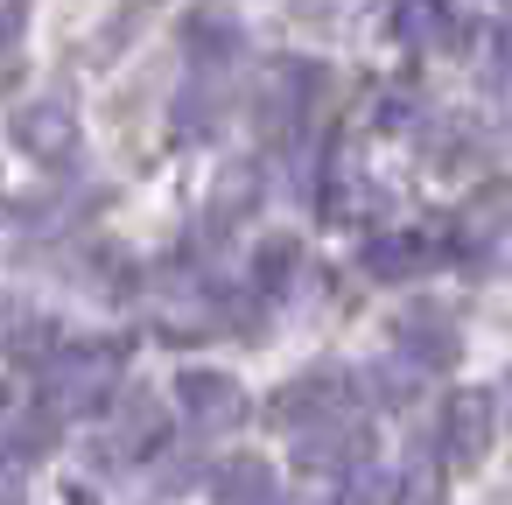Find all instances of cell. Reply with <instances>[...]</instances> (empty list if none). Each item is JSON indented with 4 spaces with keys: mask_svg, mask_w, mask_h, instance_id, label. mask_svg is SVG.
Listing matches in <instances>:
<instances>
[{
    "mask_svg": "<svg viewBox=\"0 0 512 505\" xmlns=\"http://www.w3.org/2000/svg\"><path fill=\"white\" fill-rule=\"evenodd\" d=\"M491 92H498V113H505V127H512V64L491 78Z\"/></svg>",
    "mask_w": 512,
    "mask_h": 505,
    "instance_id": "obj_15",
    "label": "cell"
},
{
    "mask_svg": "<svg viewBox=\"0 0 512 505\" xmlns=\"http://www.w3.org/2000/svg\"><path fill=\"white\" fill-rule=\"evenodd\" d=\"M169 414H176V407H162L155 393H134V400L120 407V428H113V449H120V456H148V449L162 442V428H169Z\"/></svg>",
    "mask_w": 512,
    "mask_h": 505,
    "instance_id": "obj_8",
    "label": "cell"
},
{
    "mask_svg": "<svg viewBox=\"0 0 512 505\" xmlns=\"http://www.w3.org/2000/svg\"><path fill=\"white\" fill-rule=\"evenodd\" d=\"M169 400H176V414H183L190 428H204V435H218V428H232V421L246 414V393H239V379H232V372H211V365H190V372H176Z\"/></svg>",
    "mask_w": 512,
    "mask_h": 505,
    "instance_id": "obj_3",
    "label": "cell"
},
{
    "mask_svg": "<svg viewBox=\"0 0 512 505\" xmlns=\"http://www.w3.org/2000/svg\"><path fill=\"white\" fill-rule=\"evenodd\" d=\"M29 498V477H22V463L15 456H0V505H22Z\"/></svg>",
    "mask_w": 512,
    "mask_h": 505,
    "instance_id": "obj_14",
    "label": "cell"
},
{
    "mask_svg": "<svg viewBox=\"0 0 512 505\" xmlns=\"http://www.w3.org/2000/svg\"><path fill=\"white\" fill-rule=\"evenodd\" d=\"M15 148L36 155V162L71 155V106H64V99H36V106H22V113H15Z\"/></svg>",
    "mask_w": 512,
    "mask_h": 505,
    "instance_id": "obj_6",
    "label": "cell"
},
{
    "mask_svg": "<svg viewBox=\"0 0 512 505\" xmlns=\"http://www.w3.org/2000/svg\"><path fill=\"white\" fill-rule=\"evenodd\" d=\"M0 344H8V358H22V365H50V358H57V323L15 309L8 323H0Z\"/></svg>",
    "mask_w": 512,
    "mask_h": 505,
    "instance_id": "obj_9",
    "label": "cell"
},
{
    "mask_svg": "<svg viewBox=\"0 0 512 505\" xmlns=\"http://www.w3.org/2000/svg\"><path fill=\"white\" fill-rule=\"evenodd\" d=\"M183 50H190L197 64H232V57H239V22H232L225 8H197V15L183 22Z\"/></svg>",
    "mask_w": 512,
    "mask_h": 505,
    "instance_id": "obj_7",
    "label": "cell"
},
{
    "mask_svg": "<svg viewBox=\"0 0 512 505\" xmlns=\"http://www.w3.org/2000/svg\"><path fill=\"white\" fill-rule=\"evenodd\" d=\"M295 267H302V246L295 239H267L260 246V288H288Z\"/></svg>",
    "mask_w": 512,
    "mask_h": 505,
    "instance_id": "obj_12",
    "label": "cell"
},
{
    "mask_svg": "<svg viewBox=\"0 0 512 505\" xmlns=\"http://www.w3.org/2000/svg\"><path fill=\"white\" fill-rule=\"evenodd\" d=\"M0 407H8V379H0Z\"/></svg>",
    "mask_w": 512,
    "mask_h": 505,
    "instance_id": "obj_16",
    "label": "cell"
},
{
    "mask_svg": "<svg viewBox=\"0 0 512 505\" xmlns=\"http://www.w3.org/2000/svg\"><path fill=\"white\" fill-rule=\"evenodd\" d=\"M491 400L484 393H456L449 407H442V449H449V463L456 470H477L484 463V449H491Z\"/></svg>",
    "mask_w": 512,
    "mask_h": 505,
    "instance_id": "obj_5",
    "label": "cell"
},
{
    "mask_svg": "<svg viewBox=\"0 0 512 505\" xmlns=\"http://www.w3.org/2000/svg\"><path fill=\"white\" fill-rule=\"evenodd\" d=\"M211 120H218L211 92H197V85H190V92L176 99V127H183V134H211Z\"/></svg>",
    "mask_w": 512,
    "mask_h": 505,
    "instance_id": "obj_13",
    "label": "cell"
},
{
    "mask_svg": "<svg viewBox=\"0 0 512 505\" xmlns=\"http://www.w3.org/2000/svg\"><path fill=\"white\" fill-rule=\"evenodd\" d=\"M351 414H358V379L337 372V365H316V372H302L274 393V428H288V435L344 428Z\"/></svg>",
    "mask_w": 512,
    "mask_h": 505,
    "instance_id": "obj_2",
    "label": "cell"
},
{
    "mask_svg": "<svg viewBox=\"0 0 512 505\" xmlns=\"http://www.w3.org/2000/svg\"><path fill=\"white\" fill-rule=\"evenodd\" d=\"M267 491H274V477H267L260 456H232V463L218 470V498H225V505H267Z\"/></svg>",
    "mask_w": 512,
    "mask_h": 505,
    "instance_id": "obj_10",
    "label": "cell"
},
{
    "mask_svg": "<svg viewBox=\"0 0 512 505\" xmlns=\"http://www.w3.org/2000/svg\"><path fill=\"white\" fill-rule=\"evenodd\" d=\"M428 260H435V253H428L414 232H400V239H379V246H372V267H379V274H421Z\"/></svg>",
    "mask_w": 512,
    "mask_h": 505,
    "instance_id": "obj_11",
    "label": "cell"
},
{
    "mask_svg": "<svg viewBox=\"0 0 512 505\" xmlns=\"http://www.w3.org/2000/svg\"><path fill=\"white\" fill-rule=\"evenodd\" d=\"M309 99H316V64H274L267 85H260V127L267 134H295Z\"/></svg>",
    "mask_w": 512,
    "mask_h": 505,
    "instance_id": "obj_4",
    "label": "cell"
},
{
    "mask_svg": "<svg viewBox=\"0 0 512 505\" xmlns=\"http://www.w3.org/2000/svg\"><path fill=\"white\" fill-rule=\"evenodd\" d=\"M127 372V344H106V337H85L71 344L64 358H50V414H92Z\"/></svg>",
    "mask_w": 512,
    "mask_h": 505,
    "instance_id": "obj_1",
    "label": "cell"
}]
</instances>
